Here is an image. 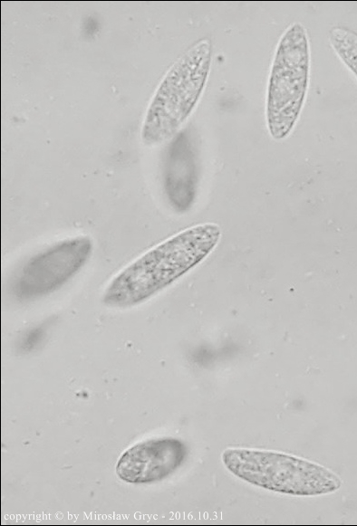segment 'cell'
<instances>
[{
    "label": "cell",
    "mask_w": 357,
    "mask_h": 526,
    "mask_svg": "<svg viewBox=\"0 0 357 526\" xmlns=\"http://www.w3.org/2000/svg\"><path fill=\"white\" fill-rule=\"evenodd\" d=\"M220 236L218 225L203 224L164 240L117 273L102 301L109 307L130 308L148 301L204 260Z\"/></svg>",
    "instance_id": "6da1fadb"
},
{
    "label": "cell",
    "mask_w": 357,
    "mask_h": 526,
    "mask_svg": "<svg viewBox=\"0 0 357 526\" xmlns=\"http://www.w3.org/2000/svg\"><path fill=\"white\" fill-rule=\"evenodd\" d=\"M163 178L170 206L179 213L188 211L195 200L198 182V148L189 129L179 131L170 141Z\"/></svg>",
    "instance_id": "52a82bcc"
},
{
    "label": "cell",
    "mask_w": 357,
    "mask_h": 526,
    "mask_svg": "<svg viewBox=\"0 0 357 526\" xmlns=\"http://www.w3.org/2000/svg\"><path fill=\"white\" fill-rule=\"evenodd\" d=\"M222 461L236 476L256 486L296 496L337 491L342 481L329 469L307 460L274 451L229 448Z\"/></svg>",
    "instance_id": "277c9868"
},
{
    "label": "cell",
    "mask_w": 357,
    "mask_h": 526,
    "mask_svg": "<svg viewBox=\"0 0 357 526\" xmlns=\"http://www.w3.org/2000/svg\"><path fill=\"white\" fill-rule=\"evenodd\" d=\"M311 53L306 28L293 23L275 49L267 86L266 123L275 140L294 128L308 91Z\"/></svg>",
    "instance_id": "3957f363"
},
{
    "label": "cell",
    "mask_w": 357,
    "mask_h": 526,
    "mask_svg": "<svg viewBox=\"0 0 357 526\" xmlns=\"http://www.w3.org/2000/svg\"><path fill=\"white\" fill-rule=\"evenodd\" d=\"M329 42L342 62L357 77V33L345 27H333Z\"/></svg>",
    "instance_id": "ba28073f"
},
{
    "label": "cell",
    "mask_w": 357,
    "mask_h": 526,
    "mask_svg": "<svg viewBox=\"0 0 357 526\" xmlns=\"http://www.w3.org/2000/svg\"><path fill=\"white\" fill-rule=\"evenodd\" d=\"M92 241L78 235L57 242L29 258L12 280V294L19 301L46 296L67 283L86 264Z\"/></svg>",
    "instance_id": "5b68a950"
},
{
    "label": "cell",
    "mask_w": 357,
    "mask_h": 526,
    "mask_svg": "<svg viewBox=\"0 0 357 526\" xmlns=\"http://www.w3.org/2000/svg\"><path fill=\"white\" fill-rule=\"evenodd\" d=\"M186 455V445L178 439H150L123 453L117 463L116 473L122 481L130 483L158 482L175 472Z\"/></svg>",
    "instance_id": "8992f818"
},
{
    "label": "cell",
    "mask_w": 357,
    "mask_h": 526,
    "mask_svg": "<svg viewBox=\"0 0 357 526\" xmlns=\"http://www.w3.org/2000/svg\"><path fill=\"white\" fill-rule=\"evenodd\" d=\"M212 43L203 38L194 43L169 69L159 84L142 124L146 144L174 136L190 115L205 89L210 72Z\"/></svg>",
    "instance_id": "7a4b0ae2"
}]
</instances>
